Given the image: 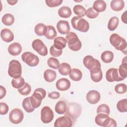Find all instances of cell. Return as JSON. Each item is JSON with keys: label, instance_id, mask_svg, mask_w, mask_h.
Segmentation results:
<instances>
[{"label": "cell", "instance_id": "obj_1", "mask_svg": "<svg viewBox=\"0 0 127 127\" xmlns=\"http://www.w3.org/2000/svg\"><path fill=\"white\" fill-rule=\"evenodd\" d=\"M111 44L117 50L121 51L127 55V43L126 40L117 33L112 34L110 37Z\"/></svg>", "mask_w": 127, "mask_h": 127}, {"label": "cell", "instance_id": "obj_2", "mask_svg": "<svg viewBox=\"0 0 127 127\" xmlns=\"http://www.w3.org/2000/svg\"><path fill=\"white\" fill-rule=\"evenodd\" d=\"M95 123L103 127H116L117 126L116 121L113 118H110L109 115L106 114H97L95 119Z\"/></svg>", "mask_w": 127, "mask_h": 127}, {"label": "cell", "instance_id": "obj_3", "mask_svg": "<svg viewBox=\"0 0 127 127\" xmlns=\"http://www.w3.org/2000/svg\"><path fill=\"white\" fill-rule=\"evenodd\" d=\"M65 39L68 44V48L71 50L76 52L81 49L82 43L75 33L69 32L66 34Z\"/></svg>", "mask_w": 127, "mask_h": 127}, {"label": "cell", "instance_id": "obj_4", "mask_svg": "<svg viewBox=\"0 0 127 127\" xmlns=\"http://www.w3.org/2000/svg\"><path fill=\"white\" fill-rule=\"evenodd\" d=\"M81 113V107L77 103H68L67 104L66 110L64 115L70 118L73 122L76 121L77 118Z\"/></svg>", "mask_w": 127, "mask_h": 127}, {"label": "cell", "instance_id": "obj_5", "mask_svg": "<svg viewBox=\"0 0 127 127\" xmlns=\"http://www.w3.org/2000/svg\"><path fill=\"white\" fill-rule=\"evenodd\" d=\"M72 27L81 32H86L89 29V24L85 19L78 16H74L71 20Z\"/></svg>", "mask_w": 127, "mask_h": 127}, {"label": "cell", "instance_id": "obj_6", "mask_svg": "<svg viewBox=\"0 0 127 127\" xmlns=\"http://www.w3.org/2000/svg\"><path fill=\"white\" fill-rule=\"evenodd\" d=\"M8 73L11 77L13 78H17L21 77L22 66L18 61L13 60L9 62Z\"/></svg>", "mask_w": 127, "mask_h": 127}, {"label": "cell", "instance_id": "obj_7", "mask_svg": "<svg viewBox=\"0 0 127 127\" xmlns=\"http://www.w3.org/2000/svg\"><path fill=\"white\" fill-rule=\"evenodd\" d=\"M21 59L23 62L31 67L37 66L39 63L38 57L30 52H26L23 53Z\"/></svg>", "mask_w": 127, "mask_h": 127}, {"label": "cell", "instance_id": "obj_8", "mask_svg": "<svg viewBox=\"0 0 127 127\" xmlns=\"http://www.w3.org/2000/svg\"><path fill=\"white\" fill-rule=\"evenodd\" d=\"M24 118V114L22 111L18 108L13 109L11 111L9 115L10 122L13 124L20 123Z\"/></svg>", "mask_w": 127, "mask_h": 127}, {"label": "cell", "instance_id": "obj_9", "mask_svg": "<svg viewBox=\"0 0 127 127\" xmlns=\"http://www.w3.org/2000/svg\"><path fill=\"white\" fill-rule=\"evenodd\" d=\"M33 49L39 55L42 56H46L48 54V49L43 41L40 39L34 40L32 43Z\"/></svg>", "mask_w": 127, "mask_h": 127}, {"label": "cell", "instance_id": "obj_10", "mask_svg": "<svg viewBox=\"0 0 127 127\" xmlns=\"http://www.w3.org/2000/svg\"><path fill=\"white\" fill-rule=\"evenodd\" d=\"M54 113L52 110L48 106H44L41 111V120L44 124L51 122L54 118Z\"/></svg>", "mask_w": 127, "mask_h": 127}, {"label": "cell", "instance_id": "obj_11", "mask_svg": "<svg viewBox=\"0 0 127 127\" xmlns=\"http://www.w3.org/2000/svg\"><path fill=\"white\" fill-rule=\"evenodd\" d=\"M106 78L108 81L110 82L120 81L125 79L120 75L118 69L115 68H109L106 71Z\"/></svg>", "mask_w": 127, "mask_h": 127}, {"label": "cell", "instance_id": "obj_12", "mask_svg": "<svg viewBox=\"0 0 127 127\" xmlns=\"http://www.w3.org/2000/svg\"><path fill=\"white\" fill-rule=\"evenodd\" d=\"M73 122L72 119L68 116H64L57 119L54 123L55 127H71Z\"/></svg>", "mask_w": 127, "mask_h": 127}, {"label": "cell", "instance_id": "obj_13", "mask_svg": "<svg viewBox=\"0 0 127 127\" xmlns=\"http://www.w3.org/2000/svg\"><path fill=\"white\" fill-rule=\"evenodd\" d=\"M83 63L84 66L89 70H91L97 66L101 65L99 61L90 55H87L83 58Z\"/></svg>", "mask_w": 127, "mask_h": 127}, {"label": "cell", "instance_id": "obj_14", "mask_svg": "<svg viewBox=\"0 0 127 127\" xmlns=\"http://www.w3.org/2000/svg\"><path fill=\"white\" fill-rule=\"evenodd\" d=\"M100 93L97 90H92L88 91L86 94L87 101L91 104H97L100 100Z\"/></svg>", "mask_w": 127, "mask_h": 127}, {"label": "cell", "instance_id": "obj_15", "mask_svg": "<svg viewBox=\"0 0 127 127\" xmlns=\"http://www.w3.org/2000/svg\"><path fill=\"white\" fill-rule=\"evenodd\" d=\"M91 79L95 82H100L103 77L102 71L100 66H97L90 70Z\"/></svg>", "mask_w": 127, "mask_h": 127}, {"label": "cell", "instance_id": "obj_16", "mask_svg": "<svg viewBox=\"0 0 127 127\" xmlns=\"http://www.w3.org/2000/svg\"><path fill=\"white\" fill-rule=\"evenodd\" d=\"M56 86L59 90L66 91L70 88V82L66 78H62L57 81Z\"/></svg>", "mask_w": 127, "mask_h": 127}, {"label": "cell", "instance_id": "obj_17", "mask_svg": "<svg viewBox=\"0 0 127 127\" xmlns=\"http://www.w3.org/2000/svg\"><path fill=\"white\" fill-rule=\"evenodd\" d=\"M57 28L60 33L66 34L70 30L69 23L66 20H60L57 24Z\"/></svg>", "mask_w": 127, "mask_h": 127}, {"label": "cell", "instance_id": "obj_18", "mask_svg": "<svg viewBox=\"0 0 127 127\" xmlns=\"http://www.w3.org/2000/svg\"><path fill=\"white\" fill-rule=\"evenodd\" d=\"M0 37L1 39L7 43L11 42L14 39V34L9 29L4 28L0 32Z\"/></svg>", "mask_w": 127, "mask_h": 127}, {"label": "cell", "instance_id": "obj_19", "mask_svg": "<svg viewBox=\"0 0 127 127\" xmlns=\"http://www.w3.org/2000/svg\"><path fill=\"white\" fill-rule=\"evenodd\" d=\"M22 51V47L21 45L17 42H14L11 44L8 48V52L12 56H17L20 54Z\"/></svg>", "mask_w": 127, "mask_h": 127}, {"label": "cell", "instance_id": "obj_20", "mask_svg": "<svg viewBox=\"0 0 127 127\" xmlns=\"http://www.w3.org/2000/svg\"><path fill=\"white\" fill-rule=\"evenodd\" d=\"M107 5L105 2L102 0H95L93 4V8L97 12H102L106 9Z\"/></svg>", "mask_w": 127, "mask_h": 127}, {"label": "cell", "instance_id": "obj_21", "mask_svg": "<svg viewBox=\"0 0 127 127\" xmlns=\"http://www.w3.org/2000/svg\"><path fill=\"white\" fill-rule=\"evenodd\" d=\"M57 77L56 72L51 69H46L44 72V77L45 80L48 82L54 81Z\"/></svg>", "mask_w": 127, "mask_h": 127}, {"label": "cell", "instance_id": "obj_22", "mask_svg": "<svg viewBox=\"0 0 127 127\" xmlns=\"http://www.w3.org/2000/svg\"><path fill=\"white\" fill-rule=\"evenodd\" d=\"M69 76L70 79L73 81H78L82 78V73L79 69L72 68L69 73Z\"/></svg>", "mask_w": 127, "mask_h": 127}, {"label": "cell", "instance_id": "obj_23", "mask_svg": "<svg viewBox=\"0 0 127 127\" xmlns=\"http://www.w3.org/2000/svg\"><path fill=\"white\" fill-rule=\"evenodd\" d=\"M111 8L115 11L122 10L125 6V2L123 0H113L111 2Z\"/></svg>", "mask_w": 127, "mask_h": 127}, {"label": "cell", "instance_id": "obj_24", "mask_svg": "<svg viewBox=\"0 0 127 127\" xmlns=\"http://www.w3.org/2000/svg\"><path fill=\"white\" fill-rule=\"evenodd\" d=\"M66 41L63 37H57L54 41V46L59 50H62L66 47Z\"/></svg>", "mask_w": 127, "mask_h": 127}, {"label": "cell", "instance_id": "obj_25", "mask_svg": "<svg viewBox=\"0 0 127 127\" xmlns=\"http://www.w3.org/2000/svg\"><path fill=\"white\" fill-rule=\"evenodd\" d=\"M120 75L125 79L127 76V57H125L122 60V64L119 66L118 69Z\"/></svg>", "mask_w": 127, "mask_h": 127}, {"label": "cell", "instance_id": "obj_26", "mask_svg": "<svg viewBox=\"0 0 127 127\" xmlns=\"http://www.w3.org/2000/svg\"><path fill=\"white\" fill-rule=\"evenodd\" d=\"M67 104L64 101H58L55 106V111L59 114H64L65 113L66 110Z\"/></svg>", "mask_w": 127, "mask_h": 127}, {"label": "cell", "instance_id": "obj_27", "mask_svg": "<svg viewBox=\"0 0 127 127\" xmlns=\"http://www.w3.org/2000/svg\"><path fill=\"white\" fill-rule=\"evenodd\" d=\"M72 14L71 9L67 6H64L58 10L59 15L62 18H68Z\"/></svg>", "mask_w": 127, "mask_h": 127}, {"label": "cell", "instance_id": "obj_28", "mask_svg": "<svg viewBox=\"0 0 127 127\" xmlns=\"http://www.w3.org/2000/svg\"><path fill=\"white\" fill-rule=\"evenodd\" d=\"M58 70L59 73L62 75H67L71 70V67L68 64L62 63L60 64Z\"/></svg>", "mask_w": 127, "mask_h": 127}, {"label": "cell", "instance_id": "obj_29", "mask_svg": "<svg viewBox=\"0 0 127 127\" xmlns=\"http://www.w3.org/2000/svg\"><path fill=\"white\" fill-rule=\"evenodd\" d=\"M101 59L104 63H110L114 59V54L110 51H105L101 54Z\"/></svg>", "mask_w": 127, "mask_h": 127}, {"label": "cell", "instance_id": "obj_30", "mask_svg": "<svg viewBox=\"0 0 127 127\" xmlns=\"http://www.w3.org/2000/svg\"><path fill=\"white\" fill-rule=\"evenodd\" d=\"M47 30V26H46L43 23H38L35 26L34 28L35 33L37 35L40 36L45 35Z\"/></svg>", "mask_w": 127, "mask_h": 127}, {"label": "cell", "instance_id": "obj_31", "mask_svg": "<svg viewBox=\"0 0 127 127\" xmlns=\"http://www.w3.org/2000/svg\"><path fill=\"white\" fill-rule=\"evenodd\" d=\"M22 105L25 111L27 113H31L33 112L35 109L32 107L30 102V97H26L22 101Z\"/></svg>", "mask_w": 127, "mask_h": 127}, {"label": "cell", "instance_id": "obj_32", "mask_svg": "<svg viewBox=\"0 0 127 127\" xmlns=\"http://www.w3.org/2000/svg\"><path fill=\"white\" fill-rule=\"evenodd\" d=\"M47 32L45 35L46 38L49 40L54 39L57 35V33L55 27L52 25H48L47 26Z\"/></svg>", "mask_w": 127, "mask_h": 127}, {"label": "cell", "instance_id": "obj_33", "mask_svg": "<svg viewBox=\"0 0 127 127\" xmlns=\"http://www.w3.org/2000/svg\"><path fill=\"white\" fill-rule=\"evenodd\" d=\"M2 22L6 26H10L12 25L14 22V16L10 13H6L4 14L1 18Z\"/></svg>", "mask_w": 127, "mask_h": 127}, {"label": "cell", "instance_id": "obj_34", "mask_svg": "<svg viewBox=\"0 0 127 127\" xmlns=\"http://www.w3.org/2000/svg\"><path fill=\"white\" fill-rule=\"evenodd\" d=\"M119 20L117 17L113 16L111 17L108 23V28L110 31L115 30L119 25Z\"/></svg>", "mask_w": 127, "mask_h": 127}, {"label": "cell", "instance_id": "obj_35", "mask_svg": "<svg viewBox=\"0 0 127 127\" xmlns=\"http://www.w3.org/2000/svg\"><path fill=\"white\" fill-rule=\"evenodd\" d=\"M73 10L74 13L78 16V17H82L84 16L86 14V9L85 8L80 4L75 5L73 8Z\"/></svg>", "mask_w": 127, "mask_h": 127}, {"label": "cell", "instance_id": "obj_36", "mask_svg": "<svg viewBox=\"0 0 127 127\" xmlns=\"http://www.w3.org/2000/svg\"><path fill=\"white\" fill-rule=\"evenodd\" d=\"M32 95L38 99L42 101V100L46 97V91L43 88H38L34 90Z\"/></svg>", "mask_w": 127, "mask_h": 127}, {"label": "cell", "instance_id": "obj_37", "mask_svg": "<svg viewBox=\"0 0 127 127\" xmlns=\"http://www.w3.org/2000/svg\"><path fill=\"white\" fill-rule=\"evenodd\" d=\"M118 110L122 113L127 112V99H124L118 101L117 104Z\"/></svg>", "mask_w": 127, "mask_h": 127}, {"label": "cell", "instance_id": "obj_38", "mask_svg": "<svg viewBox=\"0 0 127 127\" xmlns=\"http://www.w3.org/2000/svg\"><path fill=\"white\" fill-rule=\"evenodd\" d=\"M25 80L22 77L17 78H13L11 81V85L14 88L18 89L22 87L25 84Z\"/></svg>", "mask_w": 127, "mask_h": 127}, {"label": "cell", "instance_id": "obj_39", "mask_svg": "<svg viewBox=\"0 0 127 127\" xmlns=\"http://www.w3.org/2000/svg\"><path fill=\"white\" fill-rule=\"evenodd\" d=\"M31 91V86L27 82H25L24 85L18 89V92L21 94L22 95L26 96L30 94Z\"/></svg>", "mask_w": 127, "mask_h": 127}, {"label": "cell", "instance_id": "obj_40", "mask_svg": "<svg viewBox=\"0 0 127 127\" xmlns=\"http://www.w3.org/2000/svg\"><path fill=\"white\" fill-rule=\"evenodd\" d=\"M47 64L49 67L56 69H58L60 65V63L59 60L53 57H51L49 58L47 61Z\"/></svg>", "mask_w": 127, "mask_h": 127}, {"label": "cell", "instance_id": "obj_41", "mask_svg": "<svg viewBox=\"0 0 127 127\" xmlns=\"http://www.w3.org/2000/svg\"><path fill=\"white\" fill-rule=\"evenodd\" d=\"M110 113V110L109 107L105 104H103L100 105H99L97 109V113L99 114V113H103V114H106L107 115H109Z\"/></svg>", "mask_w": 127, "mask_h": 127}, {"label": "cell", "instance_id": "obj_42", "mask_svg": "<svg viewBox=\"0 0 127 127\" xmlns=\"http://www.w3.org/2000/svg\"><path fill=\"white\" fill-rule=\"evenodd\" d=\"M115 90L118 94H124L127 92V86L124 83H119L115 86Z\"/></svg>", "mask_w": 127, "mask_h": 127}, {"label": "cell", "instance_id": "obj_43", "mask_svg": "<svg viewBox=\"0 0 127 127\" xmlns=\"http://www.w3.org/2000/svg\"><path fill=\"white\" fill-rule=\"evenodd\" d=\"M86 15L87 17L91 19H93L96 18L98 16L99 13L96 11L93 8V7H89L86 10Z\"/></svg>", "mask_w": 127, "mask_h": 127}, {"label": "cell", "instance_id": "obj_44", "mask_svg": "<svg viewBox=\"0 0 127 127\" xmlns=\"http://www.w3.org/2000/svg\"><path fill=\"white\" fill-rule=\"evenodd\" d=\"M45 2L47 6L50 7H54L61 5L62 2V0H46Z\"/></svg>", "mask_w": 127, "mask_h": 127}, {"label": "cell", "instance_id": "obj_45", "mask_svg": "<svg viewBox=\"0 0 127 127\" xmlns=\"http://www.w3.org/2000/svg\"><path fill=\"white\" fill-rule=\"evenodd\" d=\"M50 53L52 56L55 57H58L62 54L63 50H59L57 49L56 48H55V47L53 45L50 47Z\"/></svg>", "mask_w": 127, "mask_h": 127}, {"label": "cell", "instance_id": "obj_46", "mask_svg": "<svg viewBox=\"0 0 127 127\" xmlns=\"http://www.w3.org/2000/svg\"><path fill=\"white\" fill-rule=\"evenodd\" d=\"M30 102L31 103L32 107L34 108H38L41 104L42 101L38 99L33 95L30 97Z\"/></svg>", "mask_w": 127, "mask_h": 127}, {"label": "cell", "instance_id": "obj_47", "mask_svg": "<svg viewBox=\"0 0 127 127\" xmlns=\"http://www.w3.org/2000/svg\"><path fill=\"white\" fill-rule=\"evenodd\" d=\"M8 110V106L5 103L1 102L0 103V114L1 115H4L6 114Z\"/></svg>", "mask_w": 127, "mask_h": 127}, {"label": "cell", "instance_id": "obj_48", "mask_svg": "<svg viewBox=\"0 0 127 127\" xmlns=\"http://www.w3.org/2000/svg\"><path fill=\"white\" fill-rule=\"evenodd\" d=\"M48 97L52 99H57L60 97V94L58 92L53 91L49 93Z\"/></svg>", "mask_w": 127, "mask_h": 127}, {"label": "cell", "instance_id": "obj_49", "mask_svg": "<svg viewBox=\"0 0 127 127\" xmlns=\"http://www.w3.org/2000/svg\"><path fill=\"white\" fill-rule=\"evenodd\" d=\"M6 91L5 88L2 85L0 86V99L3 98L6 95Z\"/></svg>", "mask_w": 127, "mask_h": 127}, {"label": "cell", "instance_id": "obj_50", "mask_svg": "<svg viewBox=\"0 0 127 127\" xmlns=\"http://www.w3.org/2000/svg\"><path fill=\"white\" fill-rule=\"evenodd\" d=\"M122 21L125 24L127 23V11H125L124 13L122 15L121 17Z\"/></svg>", "mask_w": 127, "mask_h": 127}, {"label": "cell", "instance_id": "obj_51", "mask_svg": "<svg viewBox=\"0 0 127 127\" xmlns=\"http://www.w3.org/2000/svg\"><path fill=\"white\" fill-rule=\"evenodd\" d=\"M17 1H18L17 0H7V3L9 4L12 5H13L15 4L17 2Z\"/></svg>", "mask_w": 127, "mask_h": 127}]
</instances>
